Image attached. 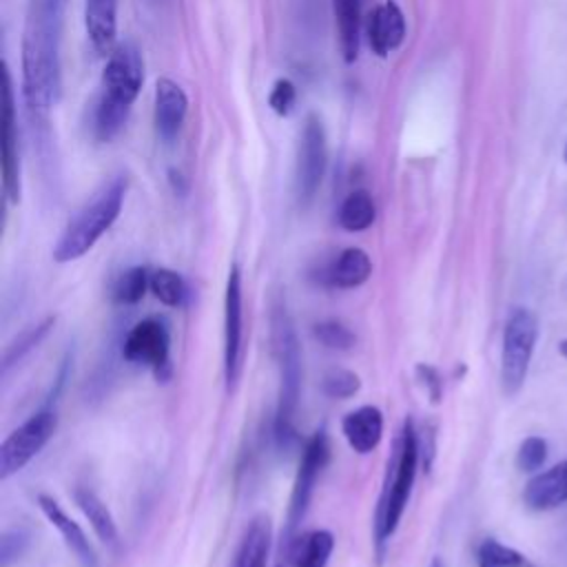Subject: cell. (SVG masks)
<instances>
[{"label": "cell", "mask_w": 567, "mask_h": 567, "mask_svg": "<svg viewBox=\"0 0 567 567\" xmlns=\"http://www.w3.org/2000/svg\"><path fill=\"white\" fill-rule=\"evenodd\" d=\"M66 0H29L22 33V95L31 113L44 117L62 89L60 42Z\"/></svg>", "instance_id": "1"}, {"label": "cell", "mask_w": 567, "mask_h": 567, "mask_svg": "<svg viewBox=\"0 0 567 567\" xmlns=\"http://www.w3.org/2000/svg\"><path fill=\"white\" fill-rule=\"evenodd\" d=\"M144 84L142 53L133 42L117 44L102 71V91L93 109V133L109 142L124 126L133 102Z\"/></svg>", "instance_id": "2"}, {"label": "cell", "mask_w": 567, "mask_h": 567, "mask_svg": "<svg viewBox=\"0 0 567 567\" xmlns=\"http://www.w3.org/2000/svg\"><path fill=\"white\" fill-rule=\"evenodd\" d=\"M124 195L126 179L122 175H115L69 219L60 239L53 246V259L66 264L86 255L117 219Z\"/></svg>", "instance_id": "3"}, {"label": "cell", "mask_w": 567, "mask_h": 567, "mask_svg": "<svg viewBox=\"0 0 567 567\" xmlns=\"http://www.w3.org/2000/svg\"><path fill=\"white\" fill-rule=\"evenodd\" d=\"M419 454H421L419 436H416L414 423L408 419L403 423L401 436L396 441V450L388 465V478H385V487H383L379 509H377L374 538H377L379 547H383V543L394 534V529L403 516L410 489L414 485Z\"/></svg>", "instance_id": "4"}, {"label": "cell", "mask_w": 567, "mask_h": 567, "mask_svg": "<svg viewBox=\"0 0 567 567\" xmlns=\"http://www.w3.org/2000/svg\"><path fill=\"white\" fill-rule=\"evenodd\" d=\"M272 332L279 359V403L275 416V436L279 445L288 447L295 441V414L301 392V354L292 321L281 306L272 315Z\"/></svg>", "instance_id": "5"}, {"label": "cell", "mask_w": 567, "mask_h": 567, "mask_svg": "<svg viewBox=\"0 0 567 567\" xmlns=\"http://www.w3.org/2000/svg\"><path fill=\"white\" fill-rule=\"evenodd\" d=\"M536 337L538 323L534 312H529L527 308H514L505 321L501 352V383L503 392L509 396L516 394L525 383Z\"/></svg>", "instance_id": "6"}, {"label": "cell", "mask_w": 567, "mask_h": 567, "mask_svg": "<svg viewBox=\"0 0 567 567\" xmlns=\"http://www.w3.org/2000/svg\"><path fill=\"white\" fill-rule=\"evenodd\" d=\"M328 142L326 128L317 113H308L299 133L297 164H295V193L301 206H308L326 175Z\"/></svg>", "instance_id": "7"}, {"label": "cell", "mask_w": 567, "mask_h": 567, "mask_svg": "<svg viewBox=\"0 0 567 567\" xmlns=\"http://www.w3.org/2000/svg\"><path fill=\"white\" fill-rule=\"evenodd\" d=\"M122 354L133 365H146L159 381L171 377V332L164 319L148 317L137 321L126 339Z\"/></svg>", "instance_id": "8"}, {"label": "cell", "mask_w": 567, "mask_h": 567, "mask_svg": "<svg viewBox=\"0 0 567 567\" xmlns=\"http://www.w3.org/2000/svg\"><path fill=\"white\" fill-rule=\"evenodd\" d=\"M55 427L58 416L51 410H40L16 427L0 445V478L7 481L20 472L49 443Z\"/></svg>", "instance_id": "9"}, {"label": "cell", "mask_w": 567, "mask_h": 567, "mask_svg": "<svg viewBox=\"0 0 567 567\" xmlns=\"http://www.w3.org/2000/svg\"><path fill=\"white\" fill-rule=\"evenodd\" d=\"M328 461H330V439L321 427L306 441L299 458V467H297V476L290 494V507H288V534H292L303 520L308 505L312 501L315 483L321 470L328 465Z\"/></svg>", "instance_id": "10"}, {"label": "cell", "mask_w": 567, "mask_h": 567, "mask_svg": "<svg viewBox=\"0 0 567 567\" xmlns=\"http://www.w3.org/2000/svg\"><path fill=\"white\" fill-rule=\"evenodd\" d=\"M244 363V303H241V272L230 266L224 297V377L226 385L235 388Z\"/></svg>", "instance_id": "11"}, {"label": "cell", "mask_w": 567, "mask_h": 567, "mask_svg": "<svg viewBox=\"0 0 567 567\" xmlns=\"http://www.w3.org/2000/svg\"><path fill=\"white\" fill-rule=\"evenodd\" d=\"M2 190L9 204L20 202V151H18V124H16V100L13 80L7 64H2Z\"/></svg>", "instance_id": "12"}, {"label": "cell", "mask_w": 567, "mask_h": 567, "mask_svg": "<svg viewBox=\"0 0 567 567\" xmlns=\"http://www.w3.org/2000/svg\"><path fill=\"white\" fill-rule=\"evenodd\" d=\"M188 97L184 89L171 78H159L155 82V131L162 142H173L186 120Z\"/></svg>", "instance_id": "13"}, {"label": "cell", "mask_w": 567, "mask_h": 567, "mask_svg": "<svg viewBox=\"0 0 567 567\" xmlns=\"http://www.w3.org/2000/svg\"><path fill=\"white\" fill-rule=\"evenodd\" d=\"M365 33L372 53H377L379 58L390 55L394 49L401 47L405 38V16L401 7L394 0H385L383 4H379L368 18Z\"/></svg>", "instance_id": "14"}, {"label": "cell", "mask_w": 567, "mask_h": 567, "mask_svg": "<svg viewBox=\"0 0 567 567\" xmlns=\"http://www.w3.org/2000/svg\"><path fill=\"white\" fill-rule=\"evenodd\" d=\"M523 501L534 512H549L567 503V461L534 474L525 489Z\"/></svg>", "instance_id": "15"}, {"label": "cell", "mask_w": 567, "mask_h": 567, "mask_svg": "<svg viewBox=\"0 0 567 567\" xmlns=\"http://www.w3.org/2000/svg\"><path fill=\"white\" fill-rule=\"evenodd\" d=\"M38 505L42 509V514L47 516V520L60 532L64 545L75 554V558L84 565V567H97V556L86 538V534L82 532V527L60 507V503L49 496V494H38Z\"/></svg>", "instance_id": "16"}, {"label": "cell", "mask_w": 567, "mask_h": 567, "mask_svg": "<svg viewBox=\"0 0 567 567\" xmlns=\"http://www.w3.org/2000/svg\"><path fill=\"white\" fill-rule=\"evenodd\" d=\"M341 432L354 452L368 454L383 436V414L374 405L357 408L343 416Z\"/></svg>", "instance_id": "17"}, {"label": "cell", "mask_w": 567, "mask_h": 567, "mask_svg": "<svg viewBox=\"0 0 567 567\" xmlns=\"http://www.w3.org/2000/svg\"><path fill=\"white\" fill-rule=\"evenodd\" d=\"M84 27L93 49L111 53L117 35V0H84Z\"/></svg>", "instance_id": "18"}, {"label": "cell", "mask_w": 567, "mask_h": 567, "mask_svg": "<svg viewBox=\"0 0 567 567\" xmlns=\"http://www.w3.org/2000/svg\"><path fill=\"white\" fill-rule=\"evenodd\" d=\"M372 275V261L365 250L352 246L337 255V259L323 270V281L332 288H357Z\"/></svg>", "instance_id": "19"}, {"label": "cell", "mask_w": 567, "mask_h": 567, "mask_svg": "<svg viewBox=\"0 0 567 567\" xmlns=\"http://www.w3.org/2000/svg\"><path fill=\"white\" fill-rule=\"evenodd\" d=\"M334 549V536L328 529H310L288 540V560L292 567H326Z\"/></svg>", "instance_id": "20"}, {"label": "cell", "mask_w": 567, "mask_h": 567, "mask_svg": "<svg viewBox=\"0 0 567 567\" xmlns=\"http://www.w3.org/2000/svg\"><path fill=\"white\" fill-rule=\"evenodd\" d=\"M339 51L346 64L359 58L361 42V0H332Z\"/></svg>", "instance_id": "21"}, {"label": "cell", "mask_w": 567, "mask_h": 567, "mask_svg": "<svg viewBox=\"0 0 567 567\" xmlns=\"http://www.w3.org/2000/svg\"><path fill=\"white\" fill-rule=\"evenodd\" d=\"M270 540H272L270 518L264 514L255 516L244 532L233 567H266V560L270 554Z\"/></svg>", "instance_id": "22"}, {"label": "cell", "mask_w": 567, "mask_h": 567, "mask_svg": "<svg viewBox=\"0 0 567 567\" xmlns=\"http://www.w3.org/2000/svg\"><path fill=\"white\" fill-rule=\"evenodd\" d=\"M73 498H75V505L82 509V514L89 518L97 538L109 547H117L120 545L117 525H115L109 507L102 503V498L86 487H75Z\"/></svg>", "instance_id": "23"}, {"label": "cell", "mask_w": 567, "mask_h": 567, "mask_svg": "<svg viewBox=\"0 0 567 567\" xmlns=\"http://www.w3.org/2000/svg\"><path fill=\"white\" fill-rule=\"evenodd\" d=\"M374 217H377V208H374V199L368 190L359 188V190H352L339 206V213H337V221L343 230H350V233H359V230H365L374 224Z\"/></svg>", "instance_id": "24"}, {"label": "cell", "mask_w": 567, "mask_h": 567, "mask_svg": "<svg viewBox=\"0 0 567 567\" xmlns=\"http://www.w3.org/2000/svg\"><path fill=\"white\" fill-rule=\"evenodd\" d=\"M55 326V317H44L42 321H38L35 326H29L27 330H22L2 352V372H7L11 365H16L24 354H29L33 348H38V343L51 332V328Z\"/></svg>", "instance_id": "25"}, {"label": "cell", "mask_w": 567, "mask_h": 567, "mask_svg": "<svg viewBox=\"0 0 567 567\" xmlns=\"http://www.w3.org/2000/svg\"><path fill=\"white\" fill-rule=\"evenodd\" d=\"M151 292L171 308H179L188 299V286L184 277L171 268H157L151 272Z\"/></svg>", "instance_id": "26"}, {"label": "cell", "mask_w": 567, "mask_h": 567, "mask_svg": "<svg viewBox=\"0 0 567 567\" xmlns=\"http://www.w3.org/2000/svg\"><path fill=\"white\" fill-rule=\"evenodd\" d=\"M146 288H151V272L144 266H133L128 270H124L115 284H113V301L122 303V306H133L137 303Z\"/></svg>", "instance_id": "27"}, {"label": "cell", "mask_w": 567, "mask_h": 567, "mask_svg": "<svg viewBox=\"0 0 567 567\" xmlns=\"http://www.w3.org/2000/svg\"><path fill=\"white\" fill-rule=\"evenodd\" d=\"M476 556H478V567H536L520 551H516L494 538L483 540Z\"/></svg>", "instance_id": "28"}, {"label": "cell", "mask_w": 567, "mask_h": 567, "mask_svg": "<svg viewBox=\"0 0 567 567\" xmlns=\"http://www.w3.org/2000/svg\"><path fill=\"white\" fill-rule=\"evenodd\" d=\"M361 388V381L354 372L337 368L326 372L323 381H321V390L326 396L330 399H350L352 394H357Z\"/></svg>", "instance_id": "29"}, {"label": "cell", "mask_w": 567, "mask_h": 567, "mask_svg": "<svg viewBox=\"0 0 567 567\" xmlns=\"http://www.w3.org/2000/svg\"><path fill=\"white\" fill-rule=\"evenodd\" d=\"M312 332L326 348H332V350H348V348L354 346L352 330L348 326H343L341 321H334V319H326V321L315 323Z\"/></svg>", "instance_id": "30"}, {"label": "cell", "mask_w": 567, "mask_h": 567, "mask_svg": "<svg viewBox=\"0 0 567 567\" xmlns=\"http://www.w3.org/2000/svg\"><path fill=\"white\" fill-rule=\"evenodd\" d=\"M547 458V443L540 436H527L516 454V465L523 472H536Z\"/></svg>", "instance_id": "31"}, {"label": "cell", "mask_w": 567, "mask_h": 567, "mask_svg": "<svg viewBox=\"0 0 567 567\" xmlns=\"http://www.w3.org/2000/svg\"><path fill=\"white\" fill-rule=\"evenodd\" d=\"M29 547V534L24 529H4L0 536V567H11L22 558Z\"/></svg>", "instance_id": "32"}, {"label": "cell", "mask_w": 567, "mask_h": 567, "mask_svg": "<svg viewBox=\"0 0 567 567\" xmlns=\"http://www.w3.org/2000/svg\"><path fill=\"white\" fill-rule=\"evenodd\" d=\"M295 102H297V89H295V84H292L288 78L275 80V84H272V89H270V93H268V104H270V109H272L277 115L284 117V115H288V113L292 111Z\"/></svg>", "instance_id": "33"}, {"label": "cell", "mask_w": 567, "mask_h": 567, "mask_svg": "<svg viewBox=\"0 0 567 567\" xmlns=\"http://www.w3.org/2000/svg\"><path fill=\"white\" fill-rule=\"evenodd\" d=\"M416 372H419V377H421L423 385L427 388V392H430L432 401L436 403V401L441 399V392H443V381H441L439 372H436L432 365H425V363H421V365L416 368Z\"/></svg>", "instance_id": "34"}, {"label": "cell", "mask_w": 567, "mask_h": 567, "mask_svg": "<svg viewBox=\"0 0 567 567\" xmlns=\"http://www.w3.org/2000/svg\"><path fill=\"white\" fill-rule=\"evenodd\" d=\"M168 175H171V184H173V188H175L177 193H186V182H184L182 173H179V171H175V168H171V171H168Z\"/></svg>", "instance_id": "35"}, {"label": "cell", "mask_w": 567, "mask_h": 567, "mask_svg": "<svg viewBox=\"0 0 567 567\" xmlns=\"http://www.w3.org/2000/svg\"><path fill=\"white\" fill-rule=\"evenodd\" d=\"M558 352H560V354L567 359V339H563V341L558 343Z\"/></svg>", "instance_id": "36"}, {"label": "cell", "mask_w": 567, "mask_h": 567, "mask_svg": "<svg viewBox=\"0 0 567 567\" xmlns=\"http://www.w3.org/2000/svg\"><path fill=\"white\" fill-rule=\"evenodd\" d=\"M430 567H445V563H443L441 558H434V560L430 563Z\"/></svg>", "instance_id": "37"}, {"label": "cell", "mask_w": 567, "mask_h": 567, "mask_svg": "<svg viewBox=\"0 0 567 567\" xmlns=\"http://www.w3.org/2000/svg\"><path fill=\"white\" fill-rule=\"evenodd\" d=\"M565 162H567V146H565Z\"/></svg>", "instance_id": "38"}]
</instances>
